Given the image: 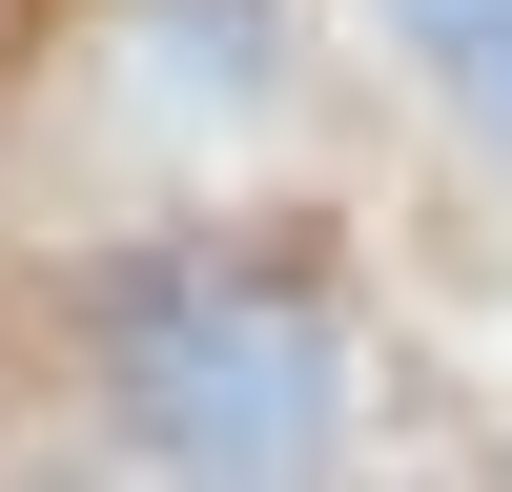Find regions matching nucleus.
<instances>
[{
	"label": "nucleus",
	"instance_id": "obj_1",
	"mask_svg": "<svg viewBox=\"0 0 512 492\" xmlns=\"http://www.w3.org/2000/svg\"><path fill=\"white\" fill-rule=\"evenodd\" d=\"M82 390L144 472H328L349 451V328L267 246H123L82 287Z\"/></svg>",
	"mask_w": 512,
	"mask_h": 492
},
{
	"label": "nucleus",
	"instance_id": "obj_2",
	"mask_svg": "<svg viewBox=\"0 0 512 492\" xmlns=\"http://www.w3.org/2000/svg\"><path fill=\"white\" fill-rule=\"evenodd\" d=\"M390 21H410V62L472 103V144L512 164V0H390Z\"/></svg>",
	"mask_w": 512,
	"mask_h": 492
}]
</instances>
